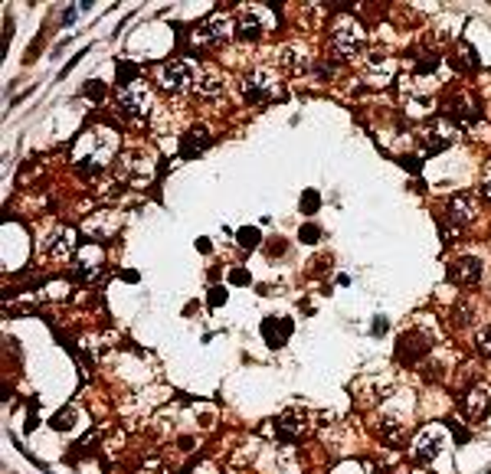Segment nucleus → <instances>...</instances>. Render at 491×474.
<instances>
[{
  "instance_id": "obj_28",
  "label": "nucleus",
  "mask_w": 491,
  "mask_h": 474,
  "mask_svg": "<svg viewBox=\"0 0 491 474\" xmlns=\"http://www.w3.org/2000/svg\"><path fill=\"white\" fill-rule=\"evenodd\" d=\"M481 190H485V197L491 200V164H488V170H485V180H481Z\"/></svg>"
},
{
  "instance_id": "obj_7",
  "label": "nucleus",
  "mask_w": 491,
  "mask_h": 474,
  "mask_svg": "<svg viewBox=\"0 0 491 474\" xmlns=\"http://www.w3.org/2000/svg\"><path fill=\"white\" fill-rule=\"evenodd\" d=\"M455 137L459 135H455V128L449 125V121H429V125L419 131V141H423L426 150H432V154H436V150H445Z\"/></svg>"
},
{
  "instance_id": "obj_13",
  "label": "nucleus",
  "mask_w": 491,
  "mask_h": 474,
  "mask_svg": "<svg viewBox=\"0 0 491 474\" xmlns=\"http://www.w3.org/2000/svg\"><path fill=\"white\" fill-rule=\"evenodd\" d=\"M276 428H278V435L282 438L295 442V438H302L305 432H308V419L298 415V412H289V415H282V419L276 422Z\"/></svg>"
},
{
  "instance_id": "obj_20",
  "label": "nucleus",
  "mask_w": 491,
  "mask_h": 474,
  "mask_svg": "<svg viewBox=\"0 0 491 474\" xmlns=\"http://www.w3.org/2000/svg\"><path fill=\"white\" fill-rule=\"evenodd\" d=\"M262 33V17H259V10H242V20H240V37L242 39H256Z\"/></svg>"
},
{
  "instance_id": "obj_21",
  "label": "nucleus",
  "mask_w": 491,
  "mask_h": 474,
  "mask_svg": "<svg viewBox=\"0 0 491 474\" xmlns=\"http://www.w3.org/2000/svg\"><path fill=\"white\" fill-rule=\"evenodd\" d=\"M475 347H479L481 357H491V324L479 330V337H475Z\"/></svg>"
},
{
  "instance_id": "obj_4",
  "label": "nucleus",
  "mask_w": 491,
  "mask_h": 474,
  "mask_svg": "<svg viewBox=\"0 0 491 474\" xmlns=\"http://www.w3.org/2000/svg\"><path fill=\"white\" fill-rule=\"evenodd\" d=\"M154 79H157V86H161L164 92H171V95H180V92L193 88V72H190V63H184V59L164 63Z\"/></svg>"
},
{
  "instance_id": "obj_19",
  "label": "nucleus",
  "mask_w": 491,
  "mask_h": 474,
  "mask_svg": "<svg viewBox=\"0 0 491 474\" xmlns=\"http://www.w3.org/2000/svg\"><path fill=\"white\" fill-rule=\"evenodd\" d=\"M262 334L265 340H269V347H282V340L291 334V324L289 321H276V317H269L262 324Z\"/></svg>"
},
{
  "instance_id": "obj_26",
  "label": "nucleus",
  "mask_w": 491,
  "mask_h": 474,
  "mask_svg": "<svg viewBox=\"0 0 491 474\" xmlns=\"http://www.w3.org/2000/svg\"><path fill=\"white\" fill-rule=\"evenodd\" d=\"M315 206H318V193H305V197H302V210L308 213V210H315Z\"/></svg>"
},
{
  "instance_id": "obj_18",
  "label": "nucleus",
  "mask_w": 491,
  "mask_h": 474,
  "mask_svg": "<svg viewBox=\"0 0 491 474\" xmlns=\"http://www.w3.org/2000/svg\"><path fill=\"white\" fill-rule=\"evenodd\" d=\"M282 66H285L289 72H305V69H308V50H305V46H295V43L285 46V50H282Z\"/></svg>"
},
{
  "instance_id": "obj_14",
  "label": "nucleus",
  "mask_w": 491,
  "mask_h": 474,
  "mask_svg": "<svg viewBox=\"0 0 491 474\" xmlns=\"http://www.w3.org/2000/svg\"><path fill=\"white\" fill-rule=\"evenodd\" d=\"M73 252H79V239L73 229H59L56 233V242L50 246L52 259H73Z\"/></svg>"
},
{
  "instance_id": "obj_10",
  "label": "nucleus",
  "mask_w": 491,
  "mask_h": 474,
  "mask_svg": "<svg viewBox=\"0 0 491 474\" xmlns=\"http://www.w3.org/2000/svg\"><path fill=\"white\" fill-rule=\"evenodd\" d=\"M449 278H452L455 285H479L481 278V262L475 255H465V259H455L449 265Z\"/></svg>"
},
{
  "instance_id": "obj_12",
  "label": "nucleus",
  "mask_w": 491,
  "mask_h": 474,
  "mask_svg": "<svg viewBox=\"0 0 491 474\" xmlns=\"http://www.w3.org/2000/svg\"><path fill=\"white\" fill-rule=\"evenodd\" d=\"M449 216H452L455 226H465L475 219V203L468 193H455L452 200H449Z\"/></svg>"
},
{
  "instance_id": "obj_30",
  "label": "nucleus",
  "mask_w": 491,
  "mask_h": 474,
  "mask_svg": "<svg viewBox=\"0 0 491 474\" xmlns=\"http://www.w3.org/2000/svg\"><path fill=\"white\" fill-rule=\"evenodd\" d=\"M233 282H236V285H246V282H249V275L242 272V268H236V272H233Z\"/></svg>"
},
{
  "instance_id": "obj_27",
  "label": "nucleus",
  "mask_w": 491,
  "mask_h": 474,
  "mask_svg": "<svg viewBox=\"0 0 491 474\" xmlns=\"http://www.w3.org/2000/svg\"><path fill=\"white\" fill-rule=\"evenodd\" d=\"M302 242H318V229H315V226H305V229H302Z\"/></svg>"
},
{
  "instance_id": "obj_9",
  "label": "nucleus",
  "mask_w": 491,
  "mask_h": 474,
  "mask_svg": "<svg viewBox=\"0 0 491 474\" xmlns=\"http://www.w3.org/2000/svg\"><path fill=\"white\" fill-rule=\"evenodd\" d=\"M76 278H82V282H92V278H99L102 272V252L99 246H86V249L76 252Z\"/></svg>"
},
{
  "instance_id": "obj_29",
  "label": "nucleus",
  "mask_w": 491,
  "mask_h": 474,
  "mask_svg": "<svg viewBox=\"0 0 491 474\" xmlns=\"http://www.w3.org/2000/svg\"><path fill=\"white\" fill-rule=\"evenodd\" d=\"M223 301H227V295H223V288H213V295H210V304H223Z\"/></svg>"
},
{
  "instance_id": "obj_8",
  "label": "nucleus",
  "mask_w": 491,
  "mask_h": 474,
  "mask_svg": "<svg viewBox=\"0 0 491 474\" xmlns=\"http://www.w3.org/2000/svg\"><path fill=\"white\" fill-rule=\"evenodd\" d=\"M193 92H197L200 99H216V95L223 92V72L213 69V66H203L200 72L193 75Z\"/></svg>"
},
{
  "instance_id": "obj_25",
  "label": "nucleus",
  "mask_w": 491,
  "mask_h": 474,
  "mask_svg": "<svg viewBox=\"0 0 491 474\" xmlns=\"http://www.w3.org/2000/svg\"><path fill=\"white\" fill-rule=\"evenodd\" d=\"M442 236H445V246H452L455 236H459V226H449V223H445V226H442Z\"/></svg>"
},
{
  "instance_id": "obj_22",
  "label": "nucleus",
  "mask_w": 491,
  "mask_h": 474,
  "mask_svg": "<svg viewBox=\"0 0 491 474\" xmlns=\"http://www.w3.org/2000/svg\"><path fill=\"white\" fill-rule=\"evenodd\" d=\"M240 242L246 246V249H256V246L262 242V236H259V229H252V226H246V229H240Z\"/></svg>"
},
{
  "instance_id": "obj_6",
  "label": "nucleus",
  "mask_w": 491,
  "mask_h": 474,
  "mask_svg": "<svg viewBox=\"0 0 491 474\" xmlns=\"http://www.w3.org/2000/svg\"><path fill=\"white\" fill-rule=\"evenodd\" d=\"M360 46H364V26L354 17H340L334 23V50L340 56H354V52H360Z\"/></svg>"
},
{
  "instance_id": "obj_15",
  "label": "nucleus",
  "mask_w": 491,
  "mask_h": 474,
  "mask_svg": "<svg viewBox=\"0 0 491 474\" xmlns=\"http://www.w3.org/2000/svg\"><path fill=\"white\" fill-rule=\"evenodd\" d=\"M488 402H491V393L488 389H472L465 396V412L472 422H481L485 419V412H488Z\"/></svg>"
},
{
  "instance_id": "obj_31",
  "label": "nucleus",
  "mask_w": 491,
  "mask_h": 474,
  "mask_svg": "<svg viewBox=\"0 0 491 474\" xmlns=\"http://www.w3.org/2000/svg\"><path fill=\"white\" fill-rule=\"evenodd\" d=\"M88 95H92V99H102V86H88Z\"/></svg>"
},
{
  "instance_id": "obj_5",
  "label": "nucleus",
  "mask_w": 491,
  "mask_h": 474,
  "mask_svg": "<svg viewBox=\"0 0 491 474\" xmlns=\"http://www.w3.org/2000/svg\"><path fill=\"white\" fill-rule=\"evenodd\" d=\"M233 30H236V23L229 20L227 13H213L206 23H200L197 30H193V43L197 46H213V43H227L229 37H233Z\"/></svg>"
},
{
  "instance_id": "obj_1",
  "label": "nucleus",
  "mask_w": 491,
  "mask_h": 474,
  "mask_svg": "<svg viewBox=\"0 0 491 474\" xmlns=\"http://www.w3.org/2000/svg\"><path fill=\"white\" fill-rule=\"evenodd\" d=\"M242 95L249 105H272V101L282 99V75L269 66H259L252 69L246 79H242Z\"/></svg>"
},
{
  "instance_id": "obj_11",
  "label": "nucleus",
  "mask_w": 491,
  "mask_h": 474,
  "mask_svg": "<svg viewBox=\"0 0 491 474\" xmlns=\"http://www.w3.org/2000/svg\"><path fill=\"white\" fill-rule=\"evenodd\" d=\"M442 445H445L442 432H439V428H429V432H423V438L416 442L413 458H416V462H432V458L442 451Z\"/></svg>"
},
{
  "instance_id": "obj_17",
  "label": "nucleus",
  "mask_w": 491,
  "mask_h": 474,
  "mask_svg": "<svg viewBox=\"0 0 491 474\" xmlns=\"http://www.w3.org/2000/svg\"><path fill=\"white\" fill-rule=\"evenodd\" d=\"M206 144H210V131H206V128H193V131L184 137V144H180V157L190 161V157H197Z\"/></svg>"
},
{
  "instance_id": "obj_23",
  "label": "nucleus",
  "mask_w": 491,
  "mask_h": 474,
  "mask_svg": "<svg viewBox=\"0 0 491 474\" xmlns=\"http://www.w3.org/2000/svg\"><path fill=\"white\" fill-rule=\"evenodd\" d=\"M380 432H383V435H390V438H400V422H396V419H380Z\"/></svg>"
},
{
  "instance_id": "obj_2",
  "label": "nucleus",
  "mask_w": 491,
  "mask_h": 474,
  "mask_svg": "<svg viewBox=\"0 0 491 474\" xmlns=\"http://www.w3.org/2000/svg\"><path fill=\"white\" fill-rule=\"evenodd\" d=\"M86 141L92 144V154H88V157H79L76 167L82 170V174H99L102 167L108 164V157L118 150V135H115L112 128L99 125V128H92V131H88Z\"/></svg>"
},
{
  "instance_id": "obj_24",
  "label": "nucleus",
  "mask_w": 491,
  "mask_h": 474,
  "mask_svg": "<svg viewBox=\"0 0 491 474\" xmlns=\"http://www.w3.org/2000/svg\"><path fill=\"white\" fill-rule=\"evenodd\" d=\"M459 52H462V63H465L468 69H475V66H479V59H475V50H472L468 43H462V46H459Z\"/></svg>"
},
{
  "instance_id": "obj_3",
  "label": "nucleus",
  "mask_w": 491,
  "mask_h": 474,
  "mask_svg": "<svg viewBox=\"0 0 491 474\" xmlns=\"http://www.w3.org/2000/svg\"><path fill=\"white\" fill-rule=\"evenodd\" d=\"M118 105H122V112L131 115V118H141V115L151 112V88L144 86L141 79H131V82H125L122 86V92H118Z\"/></svg>"
},
{
  "instance_id": "obj_16",
  "label": "nucleus",
  "mask_w": 491,
  "mask_h": 474,
  "mask_svg": "<svg viewBox=\"0 0 491 474\" xmlns=\"http://www.w3.org/2000/svg\"><path fill=\"white\" fill-rule=\"evenodd\" d=\"M429 350V337L426 334H419V330H413V334H403V337H400V357H403V360H410V357H423V353H426Z\"/></svg>"
}]
</instances>
